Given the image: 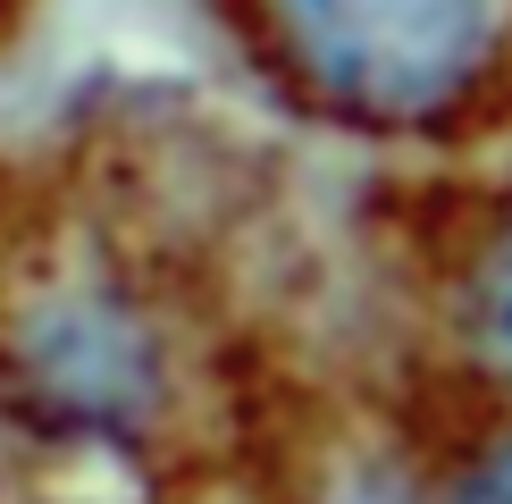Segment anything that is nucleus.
<instances>
[{
    "mask_svg": "<svg viewBox=\"0 0 512 504\" xmlns=\"http://www.w3.org/2000/svg\"><path fill=\"white\" fill-rule=\"evenodd\" d=\"M26 378L68 420H126L152 395V336L110 303H51L26 328Z\"/></svg>",
    "mask_w": 512,
    "mask_h": 504,
    "instance_id": "2",
    "label": "nucleus"
},
{
    "mask_svg": "<svg viewBox=\"0 0 512 504\" xmlns=\"http://www.w3.org/2000/svg\"><path fill=\"white\" fill-rule=\"evenodd\" d=\"M479 336H487V353H496V370L512 378V227H504V244L487 252V269H479Z\"/></svg>",
    "mask_w": 512,
    "mask_h": 504,
    "instance_id": "3",
    "label": "nucleus"
},
{
    "mask_svg": "<svg viewBox=\"0 0 512 504\" xmlns=\"http://www.w3.org/2000/svg\"><path fill=\"white\" fill-rule=\"evenodd\" d=\"M294 59L353 110H429L479 68L496 0H277Z\"/></svg>",
    "mask_w": 512,
    "mask_h": 504,
    "instance_id": "1",
    "label": "nucleus"
},
{
    "mask_svg": "<svg viewBox=\"0 0 512 504\" xmlns=\"http://www.w3.org/2000/svg\"><path fill=\"white\" fill-rule=\"evenodd\" d=\"M454 504H512V446H496L471 479L454 488Z\"/></svg>",
    "mask_w": 512,
    "mask_h": 504,
    "instance_id": "4",
    "label": "nucleus"
}]
</instances>
